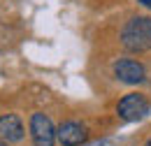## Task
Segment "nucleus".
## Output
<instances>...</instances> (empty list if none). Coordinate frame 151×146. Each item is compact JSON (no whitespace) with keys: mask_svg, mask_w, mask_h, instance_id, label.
Returning a JSON list of instances; mask_svg holds the SVG:
<instances>
[{"mask_svg":"<svg viewBox=\"0 0 151 146\" xmlns=\"http://www.w3.org/2000/svg\"><path fill=\"white\" fill-rule=\"evenodd\" d=\"M121 44L132 54L149 51L151 49V19L149 16L130 19L121 30Z\"/></svg>","mask_w":151,"mask_h":146,"instance_id":"1","label":"nucleus"},{"mask_svg":"<svg viewBox=\"0 0 151 146\" xmlns=\"http://www.w3.org/2000/svg\"><path fill=\"white\" fill-rule=\"evenodd\" d=\"M149 107L151 104L147 100V95H142V93H128V95H123L119 100L116 111H119V116L123 121H142L149 114Z\"/></svg>","mask_w":151,"mask_h":146,"instance_id":"2","label":"nucleus"},{"mask_svg":"<svg viewBox=\"0 0 151 146\" xmlns=\"http://www.w3.org/2000/svg\"><path fill=\"white\" fill-rule=\"evenodd\" d=\"M30 137H33V144L35 146H54L56 142V130L49 116L44 114H33L30 116Z\"/></svg>","mask_w":151,"mask_h":146,"instance_id":"3","label":"nucleus"},{"mask_svg":"<svg viewBox=\"0 0 151 146\" xmlns=\"http://www.w3.org/2000/svg\"><path fill=\"white\" fill-rule=\"evenodd\" d=\"M114 74H116L119 81L130 84V86L142 84V81L147 79V70H144V65L137 63V60H132V58H121V60H116V63H114Z\"/></svg>","mask_w":151,"mask_h":146,"instance_id":"4","label":"nucleus"},{"mask_svg":"<svg viewBox=\"0 0 151 146\" xmlns=\"http://www.w3.org/2000/svg\"><path fill=\"white\" fill-rule=\"evenodd\" d=\"M56 137L63 146H81L86 142V128L79 121H65L58 125Z\"/></svg>","mask_w":151,"mask_h":146,"instance_id":"5","label":"nucleus"},{"mask_svg":"<svg viewBox=\"0 0 151 146\" xmlns=\"http://www.w3.org/2000/svg\"><path fill=\"white\" fill-rule=\"evenodd\" d=\"M0 139L21 142L23 139V123L17 114H2L0 116Z\"/></svg>","mask_w":151,"mask_h":146,"instance_id":"6","label":"nucleus"},{"mask_svg":"<svg viewBox=\"0 0 151 146\" xmlns=\"http://www.w3.org/2000/svg\"><path fill=\"white\" fill-rule=\"evenodd\" d=\"M137 2H139V5H144V7H149V9H151V0H137Z\"/></svg>","mask_w":151,"mask_h":146,"instance_id":"7","label":"nucleus"},{"mask_svg":"<svg viewBox=\"0 0 151 146\" xmlns=\"http://www.w3.org/2000/svg\"><path fill=\"white\" fill-rule=\"evenodd\" d=\"M144 146H151V139H149V142H147V144H144Z\"/></svg>","mask_w":151,"mask_h":146,"instance_id":"8","label":"nucleus"},{"mask_svg":"<svg viewBox=\"0 0 151 146\" xmlns=\"http://www.w3.org/2000/svg\"><path fill=\"white\" fill-rule=\"evenodd\" d=\"M0 146H5V144H2V142H0Z\"/></svg>","mask_w":151,"mask_h":146,"instance_id":"9","label":"nucleus"}]
</instances>
